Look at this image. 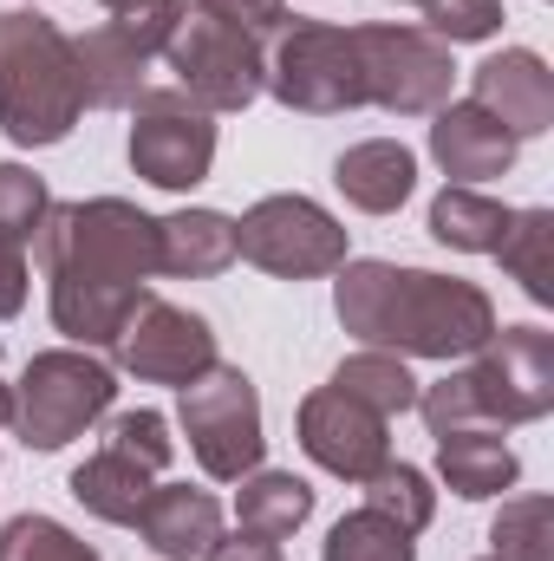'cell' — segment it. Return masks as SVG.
Instances as JSON below:
<instances>
[{"label": "cell", "instance_id": "1", "mask_svg": "<svg viewBox=\"0 0 554 561\" xmlns=\"http://www.w3.org/2000/svg\"><path fill=\"white\" fill-rule=\"evenodd\" d=\"M33 249L53 280V327L79 346H112L138 313L143 275H157V222L125 196L46 209Z\"/></svg>", "mask_w": 554, "mask_h": 561}, {"label": "cell", "instance_id": "2", "mask_svg": "<svg viewBox=\"0 0 554 561\" xmlns=\"http://www.w3.org/2000/svg\"><path fill=\"white\" fill-rule=\"evenodd\" d=\"M339 320L372 353L417 359H463L496 333V307L476 280L392 268V262H346L339 268Z\"/></svg>", "mask_w": 554, "mask_h": 561}, {"label": "cell", "instance_id": "3", "mask_svg": "<svg viewBox=\"0 0 554 561\" xmlns=\"http://www.w3.org/2000/svg\"><path fill=\"white\" fill-rule=\"evenodd\" d=\"M483 359L457 379H437L417 392V412L430 437L476 431V424H529L554 405V333L542 327H503L476 346Z\"/></svg>", "mask_w": 554, "mask_h": 561}, {"label": "cell", "instance_id": "4", "mask_svg": "<svg viewBox=\"0 0 554 561\" xmlns=\"http://www.w3.org/2000/svg\"><path fill=\"white\" fill-rule=\"evenodd\" d=\"M79 112L72 39L39 13H0V131L13 144H59Z\"/></svg>", "mask_w": 554, "mask_h": 561}, {"label": "cell", "instance_id": "5", "mask_svg": "<svg viewBox=\"0 0 554 561\" xmlns=\"http://www.w3.org/2000/svg\"><path fill=\"white\" fill-rule=\"evenodd\" d=\"M118 399V379L112 366H99L92 353H39L26 359L20 373V392H13V424L33 450H59L72 444L85 424H99Z\"/></svg>", "mask_w": 554, "mask_h": 561}, {"label": "cell", "instance_id": "6", "mask_svg": "<svg viewBox=\"0 0 554 561\" xmlns=\"http://www.w3.org/2000/svg\"><path fill=\"white\" fill-rule=\"evenodd\" d=\"M163 59L176 72V92L196 112H242L262 92V79H268V59H262L255 33L222 26L209 13H183V26L170 33Z\"/></svg>", "mask_w": 554, "mask_h": 561}, {"label": "cell", "instance_id": "7", "mask_svg": "<svg viewBox=\"0 0 554 561\" xmlns=\"http://www.w3.org/2000/svg\"><path fill=\"white\" fill-rule=\"evenodd\" d=\"M262 85L275 92L280 105L313 112V118L366 105V72H359L353 33H346V26H320V20H293V26L280 33Z\"/></svg>", "mask_w": 554, "mask_h": 561}, {"label": "cell", "instance_id": "8", "mask_svg": "<svg viewBox=\"0 0 554 561\" xmlns=\"http://www.w3.org/2000/svg\"><path fill=\"white\" fill-rule=\"evenodd\" d=\"M183 431H189L196 463L216 483H242L262 463V399L249 373L209 366L196 386H183Z\"/></svg>", "mask_w": 554, "mask_h": 561}, {"label": "cell", "instance_id": "9", "mask_svg": "<svg viewBox=\"0 0 554 561\" xmlns=\"http://www.w3.org/2000/svg\"><path fill=\"white\" fill-rule=\"evenodd\" d=\"M235 255L280 280H313L346 268V229L307 196H268L235 222Z\"/></svg>", "mask_w": 554, "mask_h": 561}, {"label": "cell", "instance_id": "10", "mask_svg": "<svg viewBox=\"0 0 554 561\" xmlns=\"http://www.w3.org/2000/svg\"><path fill=\"white\" fill-rule=\"evenodd\" d=\"M353 46H359V72H366V105L417 118L450 99L457 66H450L443 39H430L417 26H353Z\"/></svg>", "mask_w": 554, "mask_h": 561}, {"label": "cell", "instance_id": "11", "mask_svg": "<svg viewBox=\"0 0 554 561\" xmlns=\"http://www.w3.org/2000/svg\"><path fill=\"white\" fill-rule=\"evenodd\" d=\"M112 353H118L125 373H138L150 386H196L209 366H222L209 320H196V313H183V307H170V300H157V294L138 300V313L118 327Z\"/></svg>", "mask_w": 554, "mask_h": 561}, {"label": "cell", "instance_id": "12", "mask_svg": "<svg viewBox=\"0 0 554 561\" xmlns=\"http://www.w3.org/2000/svg\"><path fill=\"white\" fill-rule=\"evenodd\" d=\"M131 125V170L157 190H196L216 163V125L183 92H143Z\"/></svg>", "mask_w": 554, "mask_h": 561}, {"label": "cell", "instance_id": "13", "mask_svg": "<svg viewBox=\"0 0 554 561\" xmlns=\"http://www.w3.org/2000/svg\"><path fill=\"white\" fill-rule=\"evenodd\" d=\"M385 424L392 419L366 412V405L346 399L339 386H320V392L300 405V450H307L320 470H333V477H346V483H366L379 463H392Z\"/></svg>", "mask_w": 554, "mask_h": 561}, {"label": "cell", "instance_id": "14", "mask_svg": "<svg viewBox=\"0 0 554 561\" xmlns=\"http://www.w3.org/2000/svg\"><path fill=\"white\" fill-rule=\"evenodd\" d=\"M470 105H483L516 144L542 138L554 125V72L542 66V53L509 46V53H496V59L476 66V99Z\"/></svg>", "mask_w": 554, "mask_h": 561}, {"label": "cell", "instance_id": "15", "mask_svg": "<svg viewBox=\"0 0 554 561\" xmlns=\"http://www.w3.org/2000/svg\"><path fill=\"white\" fill-rule=\"evenodd\" d=\"M138 529L163 561H203L222 542V503L209 490H189V483H157Z\"/></svg>", "mask_w": 554, "mask_h": 561}, {"label": "cell", "instance_id": "16", "mask_svg": "<svg viewBox=\"0 0 554 561\" xmlns=\"http://www.w3.org/2000/svg\"><path fill=\"white\" fill-rule=\"evenodd\" d=\"M72 66H79V92H85V105L118 112V105H138L143 92H150V53L131 46L112 20H99L92 33L72 39Z\"/></svg>", "mask_w": 554, "mask_h": 561}, {"label": "cell", "instance_id": "17", "mask_svg": "<svg viewBox=\"0 0 554 561\" xmlns=\"http://www.w3.org/2000/svg\"><path fill=\"white\" fill-rule=\"evenodd\" d=\"M430 157L470 190V183H489V176H503V170L516 163V138H509L483 105H450V112H437V125H430Z\"/></svg>", "mask_w": 554, "mask_h": 561}, {"label": "cell", "instance_id": "18", "mask_svg": "<svg viewBox=\"0 0 554 561\" xmlns=\"http://www.w3.org/2000/svg\"><path fill=\"white\" fill-rule=\"evenodd\" d=\"M333 183L346 190V203H353V209H366V216H392V209L412 196L417 157L399 138H366V144H353V150L339 157Z\"/></svg>", "mask_w": 554, "mask_h": 561}, {"label": "cell", "instance_id": "19", "mask_svg": "<svg viewBox=\"0 0 554 561\" xmlns=\"http://www.w3.org/2000/svg\"><path fill=\"white\" fill-rule=\"evenodd\" d=\"M235 262V222L216 209H176L157 222V275H222Z\"/></svg>", "mask_w": 554, "mask_h": 561}, {"label": "cell", "instance_id": "20", "mask_svg": "<svg viewBox=\"0 0 554 561\" xmlns=\"http://www.w3.org/2000/svg\"><path fill=\"white\" fill-rule=\"evenodd\" d=\"M437 470L457 496L483 503V496H503L516 483V450L496 437V424H476V431H450L437 437Z\"/></svg>", "mask_w": 554, "mask_h": 561}, {"label": "cell", "instance_id": "21", "mask_svg": "<svg viewBox=\"0 0 554 561\" xmlns=\"http://www.w3.org/2000/svg\"><path fill=\"white\" fill-rule=\"evenodd\" d=\"M150 490H157V477H150L143 463H131L125 450H112V444L72 470V496H79L92 516H105V523H138L143 503H150Z\"/></svg>", "mask_w": 554, "mask_h": 561}, {"label": "cell", "instance_id": "22", "mask_svg": "<svg viewBox=\"0 0 554 561\" xmlns=\"http://www.w3.org/2000/svg\"><path fill=\"white\" fill-rule=\"evenodd\" d=\"M509 222H516V209H503V203H489V196H476L463 183L430 203V236L443 249H463V255H496Z\"/></svg>", "mask_w": 554, "mask_h": 561}, {"label": "cell", "instance_id": "23", "mask_svg": "<svg viewBox=\"0 0 554 561\" xmlns=\"http://www.w3.org/2000/svg\"><path fill=\"white\" fill-rule=\"evenodd\" d=\"M235 516H242V529L280 542V536H293L313 516V490L300 477H287V470H249L242 477V496H235Z\"/></svg>", "mask_w": 554, "mask_h": 561}, {"label": "cell", "instance_id": "24", "mask_svg": "<svg viewBox=\"0 0 554 561\" xmlns=\"http://www.w3.org/2000/svg\"><path fill=\"white\" fill-rule=\"evenodd\" d=\"M333 386L346 392V399H359L366 412H379V419H399V412H412L417 405V379L405 373V359L399 353H353L339 373H333Z\"/></svg>", "mask_w": 554, "mask_h": 561}, {"label": "cell", "instance_id": "25", "mask_svg": "<svg viewBox=\"0 0 554 561\" xmlns=\"http://www.w3.org/2000/svg\"><path fill=\"white\" fill-rule=\"evenodd\" d=\"M503 268L522 280L529 300H554V216L549 209H516L509 236H503Z\"/></svg>", "mask_w": 554, "mask_h": 561}, {"label": "cell", "instance_id": "26", "mask_svg": "<svg viewBox=\"0 0 554 561\" xmlns=\"http://www.w3.org/2000/svg\"><path fill=\"white\" fill-rule=\"evenodd\" d=\"M326 561H417V549H412V536L399 523H385L379 510H353V516L333 523Z\"/></svg>", "mask_w": 554, "mask_h": 561}, {"label": "cell", "instance_id": "27", "mask_svg": "<svg viewBox=\"0 0 554 561\" xmlns=\"http://www.w3.org/2000/svg\"><path fill=\"white\" fill-rule=\"evenodd\" d=\"M366 510H379L385 523H399L405 536H417V529L430 523L437 496H430L424 470H412V463H379V470L366 477Z\"/></svg>", "mask_w": 554, "mask_h": 561}, {"label": "cell", "instance_id": "28", "mask_svg": "<svg viewBox=\"0 0 554 561\" xmlns=\"http://www.w3.org/2000/svg\"><path fill=\"white\" fill-rule=\"evenodd\" d=\"M554 503L549 496H516L503 516H496V529H489V542H496V561H554Z\"/></svg>", "mask_w": 554, "mask_h": 561}, {"label": "cell", "instance_id": "29", "mask_svg": "<svg viewBox=\"0 0 554 561\" xmlns=\"http://www.w3.org/2000/svg\"><path fill=\"white\" fill-rule=\"evenodd\" d=\"M0 561H99L72 529H59L53 516H13L0 529Z\"/></svg>", "mask_w": 554, "mask_h": 561}, {"label": "cell", "instance_id": "30", "mask_svg": "<svg viewBox=\"0 0 554 561\" xmlns=\"http://www.w3.org/2000/svg\"><path fill=\"white\" fill-rule=\"evenodd\" d=\"M46 209H53V196H46V183H39L33 170H20V163H0V236L26 249V242L39 236V222H46Z\"/></svg>", "mask_w": 554, "mask_h": 561}, {"label": "cell", "instance_id": "31", "mask_svg": "<svg viewBox=\"0 0 554 561\" xmlns=\"http://www.w3.org/2000/svg\"><path fill=\"white\" fill-rule=\"evenodd\" d=\"M424 26L430 39H489L503 26V0H424Z\"/></svg>", "mask_w": 554, "mask_h": 561}, {"label": "cell", "instance_id": "32", "mask_svg": "<svg viewBox=\"0 0 554 561\" xmlns=\"http://www.w3.org/2000/svg\"><path fill=\"white\" fill-rule=\"evenodd\" d=\"M112 450H125L131 463H143L150 477L170 463V437H163V419L157 412H125V419H112Z\"/></svg>", "mask_w": 554, "mask_h": 561}, {"label": "cell", "instance_id": "33", "mask_svg": "<svg viewBox=\"0 0 554 561\" xmlns=\"http://www.w3.org/2000/svg\"><path fill=\"white\" fill-rule=\"evenodd\" d=\"M196 13L222 20V26H242V33H262L287 20V0H196Z\"/></svg>", "mask_w": 554, "mask_h": 561}, {"label": "cell", "instance_id": "34", "mask_svg": "<svg viewBox=\"0 0 554 561\" xmlns=\"http://www.w3.org/2000/svg\"><path fill=\"white\" fill-rule=\"evenodd\" d=\"M26 307V249L0 236V320H13Z\"/></svg>", "mask_w": 554, "mask_h": 561}, {"label": "cell", "instance_id": "35", "mask_svg": "<svg viewBox=\"0 0 554 561\" xmlns=\"http://www.w3.org/2000/svg\"><path fill=\"white\" fill-rule=\"evenodd\" d=\"M203 561H280V542H275V536H255V529H242L235 542H216Z\"/></svg>", "mask_w": 554, "mask_h": 561}, {"label": "cell", "instance_id": "36", "mask_svg": "<svg viewBox=\"0 0 554 561\" xmlns=\"http://www.w3.org/2000/svg\"><path fill=\"white\" fill-rule=\"evenodd\" d=\"M0 424H13V386H0Z\"/></svg>", "mask_w": 554, "mask_h": 561}, {"label": "cell", "instance_id": "37", "mask_svg": "<svg viewBox=\"0 0 554 561\" xmlns=\"http://www.w3.org/2000/svg\"><path fill=\"white\" fill-rule=\"evenodd\" d=\"M412 7H424V0H412Z\"/></svg>", "mask_w": 554, "mask_h": 561}, {"label": "cell", "instance_id": "38", "mask_svg": "<svg viewBox=\"0 0 554 561\" xmlns=\"http://www.w3.org/2000/svg\"><path fill=\"white\" fill-rule=\"evenodd\" d=\"M105 7H112V0H105Z\"/></svg>", "mask_w": 554, "mask_h": 561}, {"label": "cell", "instance_id": "39", "mask_svg": "<svg viewBox=\"0 0 554 561\" xmlns=\"http://www.w3.org/2000/svg\"><path fill=\"white\" fill-rule=\"evenodd\" d=\"M489 561H496V556H489Z\"/></svg>", "mask_w": 554, "mask_h": 561}]
</instances>
